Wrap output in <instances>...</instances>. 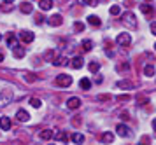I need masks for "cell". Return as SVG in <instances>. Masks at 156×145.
<instances>
[{"instance_id": "cell-20", "label": "cell", "mask_w": 156, "mask_h": 145, "mask_svg": "<svg viewBox=\"0 0 156 145\" xmlns=\"http://www.w3.org/2000/svg\"><path fill=\"white\" fill-rule=\"evenodd\" d=\"M53 65H56V67H63V65H69V60L63 58V56H60V58H55Z\"/></svg>"}, {"instance_id": "cell-21", "label": "cell", "mask_w": 156, "mask_h": 145, "mask_svg": "<svg viewBox=\"0 0 156 145\" xmlns=\"http://www.w3.org/2000/svg\"><path fill=\"white\" fill-rule=\"evenodd\" d=\"M72 142L77 143V145H81L83 142H84V136H83L81 133H74V135H72Z\"/></svg>"}, {"instance_id": "cell-4", "label": "cell", "mask_w": 156, "mask_h": 145, "mask_svg": "<svg viewBox=\"0 0 156 145\" xmlns=\"http://www.w3.org/2000/svg\"><path fill=\"white\" fill-rule=\"evenodd\" d=\"M12 96H14V95H12V91L11 89H4L2 93H0V105H2V107L7 105L9 102L12 100Z\"/></svg>"}, {"instance_id": "cell-33", "label": "cell", "mask_w": 156, "mask_h": 145, "mask_svg": "<svg viewBox=\"0 0 156 145\" xmlns=\"http://www.w3.org/2000/svg\"><path fill=\"white\" fill-rule=\"evenodd\" d=\"M149 143H151V136H147V135L140 136V145H149Z\"/></svg>"}, {"instance_id": "cell-6", "label": "cell", "mask_w": 156, "mask_h": 145, "mask_svg": "<svg viewBox=\"0 0 156 145\" xmlns=\"http://www.w3.org/2000/svg\"><path fill=\"white\" fill-rule=\"evenodd\" d=\"M62 23H63V18H62L60 14H53L49 19H48V25H49V26H60Z\"/></svg>"}, {"instance_id": "cell-10", "label": "cell", "mask_w": 156, "mask_h": 145, "mask_svg": "<svg viewBox=\"0 0 156 145\" xmlns=\"http://www.w3.org/2000/svg\"><path fill=\"white\" fill-rule=\"evenodd\" d=\"M16 119H18V121H20V123H27V121H28L30 119V114L27 110H18V114H16Z\"/></svg>"}, {"instance_id": "cell-16", "label": "cell", "mask_w": 156, "mask_h": 145, "mask_svg": "<svg viewBox=\"0 0 156 145\" xmlns=\"http://www.w3.org/2000/svg\"><path fill=\"white\" fill-rule=\"evenodd\" d=\"M7 46H9V47H12V49L18 46V39H16L14 33H9L7 35Z\"/></svg>"}, {"instance_id": "cell-22", "label": "cell", "mask_w": 156, "mask_h": 145, "mask_svg": "<svg viewBox=\"0 0 156 145\" xmlns=\"http://www.w3.org/2000/svg\"><path fill=\"white\" fill-rule=\"evenodd\" d=\"M144 75L153 77L154 75V67H153V65H146V67H144Z\"/></svg>"}, {"instance_id": "cell-36", "label": "cell", "mask_w": 156, "mask_h": 145, "mask_svg": "<svg viewBox=\"0 0 156 145\" xmlns=\"http://www.w3.org/2000/svg\"><path fill=\"white\" fill-rule=\"evenodd\" d=\"M42 21H44V18L41 16V14H37V16H35V23H37V25H41Z\"/></svg>"}, {"instance_id": "cell-35", "label": "cell", "mask_w": 156, "mask_h": 145, "mask_svg": "<svg viewBox=\"0 0 156 145\" xmlns=\"http://www.w3.org/2000/svg\"><path fill=\"white\" fill-rule=\"evenodd\" d=\"M98 100L100 102H107V100H111V96H109V95H100Z\"/></svg>"}, {"instance_id": "cell-38", "label": "cell", "mask_w": 156, "mask_h": 145, "mask_svg": "<svg viewBox=\"0 0 156 145\" xmlns=\"http://www.w3.org/2000/svg\"><path fill=\"white\" fill-rule=\"evenodd\" d=\"M118 100H121V102H125V100H130V96H128V95H123V96H118Z\"/></svg>"}, {"instance_id": "cell-46", "label": "cell", "mask_w": 156, "mask_h": 145, "mask_svg": "<svg viewBox=\"0 0 156 145\" xmlns=\"http://www.w3.org/2000/svg\"><path fill=\"white\" fill-rule=\"evenodd\" d=\"M0 39H2V35H0Z\"/></svg>"}, {"instance_id": "cell-17", "label": "cell", "mask_w": 156, "mask_h": 145, "mask_svg": "<svg viewBox=\"0 0 156 145\" xmlns=\"http://www.w3.org/2000/svg\"><path fill=\"white\" fill-rule=\"evenodd\" d=\"M79 86H81V89H84V91H88L90 89V88H91V81H90V79H81V81H79Z\"/></svg>"}, {"instance_id": "cell-15", "label": "cell", "mask_w": 156, "mask_h": 145, "mask_svg": "<svg viewBox=\"0 0 156 145\" xmlns=\"http://www.w3.org/2000/svg\"><path fill=\"white\" fill-rule=\"evenodd\" d=\"M39 7L41 11H49L53 7V0H39Z\"/></svg>"}, {"instance_id": "cell-39", "label": "cell", "mask_w": 156, "mask_h": 145, "mask_svg": "<svg viewBox=\"0 0 156 145\" xmlns=\"http://www.w3.org/2000/svg\"><path fill=\"white\" fill-rule=\"evenodd\" d=\"M151 32H153V35H156V23H151Z\"/></svg>"}, {"instance_id": "cell-25", "label": "cell", "mask_w": 156, "mask_h": 145, "mask_svg": "<svg viewBox=\"0 0 156 145\" xmlns=\"http://www.w3.org/2000/svg\"><path fill=\"white\" fill-rule=\"evenodd\" d=\"M55 56H56V51H53V49H49V51H46V54H44V58H46L48 61H55Z\"/></svg>"}, {"instance_id": "cell-9", "label": "cell", "mask_w": 156, "mask_h": 145, "mask_svg": "<svg viewBox=\"0 0 156 145\" xmlns=\"http://www.w3.org/2000/svg\"><path fill=\"white\" fill-rule=\"evenodd\" d=\"M70 65H72V68L79 70V68H83V65H84V60H83L81 56H74V58L70 60Z\"/></svg>"}, {"instance_id": "cell-23", "label": "cell", "mask_w": 156, "mask_h": 145, "mask_svg": "<svg viewBox=\"0 0 156 145\" xmlns=\"http://www.w3.org/2000/svg\"><path fill=\"white\" fill-rule=\"evenodd\" d=\"M88 68H90V72H91V74H97V72L100 70V63L98 61H91L90 65H88Z\"/></svg>"}, {"instance_id": "cell-41", "label": "cell", "mask_w": 156, "mask_h": 145, "mask_svg": "<svg viewBox=\"0 0 156 145\" xmlns=\"http://www.w3.org/2000/svg\"><path fill=\"white\" fill-rule=\"evenodd\" d=\"M153 129L156 131V119H153Z\"/></svg>"}, {"instance_id": "cell-13", "label": "cell", "mask_w": 156, "mask_h": 145, "mask_svg": "<svg viewBox=\"0 0 156 145\" xmlns=\"http://www.w3.org/2000/svg\"><path fill=\"white\" fill-rule=\"evenodd\" d=\"M100 140L104 142V143H112L114 142V133H111V131H105L102 136H100Z\"/></svg>"}, {"instance_id": "cell-27", "label": "cell", "mask_w": 156, "mask_h": 145, "mask_svg": "<svg viewBox=\"0 0 156 145\" xmlns=\"http://www.w3.org/2000/svg\"><path fill=\"white\" fill-rule=\"evenodd\" d=\"M109 12L112 14V16H118V14H121V7H119V5H111Z\"/></svg>"}, {"instance_id": "cell-7", "label": "cell", "mask_w": 156, "mask_h": 145, "mask_svg": "<svg viewBox=\"0 0 156 145\" xmlns=\"http://www.w3.org/2000/svg\"><path fill=\"white\" fill-rule=\"evenodd\" d=\"M67 107H69L70 110H74V109H79V107H81V98H77V96L69 98V102H67Z\"/></svg>"}, {"instance_id": "cell-32", "label": "cell", "mask_w": 156, "mask_h": 145, "mask_svg": "<svg viewBox=\"0 0 156 145\" xmlns=\"http://www.w3.org/2000/svg\"><path fill=\"white\" fill-rule=\"evenodd\" d=\"M81 5H95L97 4V0H77Z\"/></svg>"}, {"instance_id": "cell-29", "label": "cell", "mask_w": 156, "mask_h": 145, "mask_svg": "<svg viewBox=\"0 0 156 145\" xmlns=\"http://www.w3.org/2000/svg\"><path fill=\"white\" fill-rule=\"evenodd\" d=\"M132 86H133V84L130 82V81H119V82H118V88H132Z\"/></svg>"}, {"instance_id": "cell-24", "label": "cell", "mask_w": 156, "mask_h": 145, "mask_svg": "<svg viewBox=\"0 0 156 145\" xmlns=\"http://www.w3.org/2000/svg\"><path fill=\"white\" fill-rule=\"evenodd\" d=\"M53 136H55V133L51 131V129H44V131L41 133V138L42 140H51Z\"/></svg>"}, {"instance_id": "cell-8", "label": "cell", "mask_w": 156, "mask_h": 145, "mask_svg": "<svg viewBox=\"0 0 156 145\" xmlns=\"http://www.w3.org/2000/svg\"><path fill=\"white\" fill-rule=\"evenodd\" d=\"M116 131H118V135H119V136H123V138L130 136V128H128L126 124H118Z\"/></svg>"}, {"instance_id": "cell-37", "label": "cell", "mask_w": 156, "mask_h": 145, "mask_svg": "<svg viewBox=\"0 0 156 145\" xmlns=\"http://www.w3.org/2000/svg\"><path fill=\"white\" fill-rule=\"evenodd\" d=\"M128 67H130L128 63H123V65H119V67H118V70H126Z\"/></svg>"}, {"instance_id": "cell-19", "label": "cell", "mask_w": 156, "mask_h": 145, "mask_svg": "<svg viewBox=\"0 0 156 145\" xmlns=\"http://www.w3.org/2000/svg\"><path fill=\"white\" fill-rule=\"evenodd\" d=\"M140 11L146 14V16H153V12H154V11H153V7L149 5V4H142V5H140Z\"/></svg>"}, {"instance_id": "cell-11", "label": "cell", "mask_w": 156, "mask_h": 145, "mask_svg": "<svg viewBox=\"0 0 156 145\" xmlns=\"http://www.w3.org/2000/svg\"><path fill=\"white\" fill-rule=\"evenodd\" d=\"M0 129H2V131H9V129H11V119L0 117Z\"/></svg>"}, {"instance_id": "cell-14", "label": "cell", "mask_w": 156, "mask_h": 145, "mask_svg": "<svg viewBox=\"0 0 156 145\" xmlns=\"http://www.w3.org/2000/svg\"><path fill=\"white\" fill-rule=\"evenodd\" d=\"M12 54H14V58H18V60H21L23 56L27 54V51H25V47H20V46H16V47L12 49Z\"/></svg>"}, {"instance_id": "cell-3", "label": "cell", "mask_w": 156, "mask_h": 145, "mask_svg": "<svg viewBox=\"0 0 156 145\" xmlns=\"http://www.w3.org/2000/svg\"><path fill=\"white\" fill-rule=\"evenodd\" d=\"M116 42H118V46L126 47V46L132 44V35H130V33H119V35H118V39H116Z\"/></svg>"}, {"instance_id": "cell-2", "label": "cell", "mask_w": 156, "mask_h": 145, "mask_svg": "<svg viewBox=\"0 0 156 145\" xmlns=\"http://www.w3.org/2000/svg\"><path fill=\"white\" fill-rule=\"evenodd\" d=\"M55 84H56V86H60V88H69V86L72 84V77L67 75V74H62V75L56 77Z\"/></svg>"}, {"instance_id": "cell-18", "label": "cell", "mask_w": 156, "mask_h": 145, "mask_svg": "<svg viewBox=\"0 0 156 145\" xmlns=\"http://www.w3.org/2000/svg\"><path fill=\"white\" fill-rule=\"evenodd\" d=\"M88 23H90L91 26H100V25H102V21H100L98 16H88Z\"/></svg>"}, {"instance_id": "cell-44", "label": "cell", "mask_w": 156, "mask_h": 145, "mask_svg": "<svg viewBox=\"0 0 156 145\" xmlns=\"http://www.w3.org/2000/svg\"><path fill=\"white\" fill-rule=\"evenodd\" d=\"M154 51H156V44H154Z\"/></svg>"}, {"instance_id": "cell-5", "label": "cell", "mask_w": 156, "mask_h": 145, "mask_svg": "<svg viewBox=\"0 0 156 145\" xmlns=\"http://www.w3.org/2000/svg\"><path fill=\"white\" fill-rule=\"evenodd\" d=\"M20 39H21L25 44H30V42H34V39H35V35H34V32H28V30H23V32H20Z\"/></svg>"}, {"instance_id": "cell-40", "label": "cell", "mask_w": 156, "mask_h": 145, "mask_svg": "<svg viewBox=\"0 0 156 145\" xmlns=\"http://www.w3.org/2000/svg\"><path fill=\"white\" fill-rule=\"evenodd\" d=\"M121 119H125V121L130 119V117H128V112H121Z\"/></svg>"}, {"instance_id": "cell-43", "label": "cell", "mask_w": 156, "mask_h": 145, "mask_svg": "<svg viewBox=\"0 0 156 145\" xmlns=\"http://www.w3.org/2000/svg\"><path fill=\"white\" fill-rule=\"evenodd\" d=\"M4 2H7V4H11V2H14V0H4Z\"/></svg>"}, {"instance_id": "cell-26", "label": "cell", "mask_w": 156, "mask_h": 145, "mask_svg": "<svg viewBox=\"0 0 156 145\" xmlns=\"http://www.w3.org/2000/svg\"><path fill=\"white\" fill-rule=\"evenodd\" d=\"M56 140H58V142H63V143H65V142L69 140V136H67V133H65V131H60V133H56Z\"/></svg>"}, {"instance_id": "cell-28", "label": "cell", "mask_w": 156, "mask_h": 145, "mask_svg": "<svg viewBox=\"0 0 156 145\" xmlns=\"http://www.w3.org/2000/svg\"><path fill=\"white\" fill-rule=\"evenodd\" d=\"M83 49H84V51H91L93 49V42L91 40H83Z\"/></svg>"}, {"instance_id": "cell-12", "label": "cell", "mask_w": 156, "mask_h": 145, "mask_svg": "<svg viewBox=\"0 0 156 145\" xmlns=\"http://www.w3.org/2000/svg\"><path fill=\"white\" fill-rule=\"evenodd\" d=\"M20 11H21L23 14H30L34 11V7H32L30 2H21V4H20Z\"/></svg>"}, {"instance_id": "cell-31", "label": "cell", "mask_w": 156, "mask_h": 145, "mask_svg": "<svg viewBox=\"0 0 156 145\" xmlns=\"http://www.w3.org/2000/svg\"><path fill=\"white\" fill-rule=\"evenodd\" d=\"M30 103H32V107H35V109H39V107L42 105V102H41L39 98H32V100H30Z\"/></svg>"}, {"instance_id": "cell-30", "label": "cell", "mask_w": 156, "mask_h": 145, "mask_svg": "<svg viewBox=\"0 0 156 145\" xmlns=\"http://www.w3.org/2000/svg\"><path fill=\"white\" fill-rule=\"evenodd\" d=\"M74 30H76V32H83V30H84V25H83L81 21H76V23H74Z\"/></svg>"}, {"instance_id": "cell-34", "label": "cell", "mask_w": 156, "mask_h": 145, "mask_svg": "<svg viewBox=\"0 0 156 145\" xmlns=\"http://www.w3.org/2000/svg\"><path fill=\"white\" fill-rule=\"evenodd\" d=\"M35 79H37V77L34 75V74H27V75H25V81H27V82H34Z\"/></svg>"}, {"instance_id": "cell-1", "label": "cell", "mask_w": 156, "mask_h": 145, "mask_svg": "<svg viewBox=\"0 0 156 145\" xmlns=\"http://www.w3.org/2000/svg\"><path fill=\"white\" fill-rule=\"evenodd\" d=\"M123 25L128 28H137V18H135V14L132 11L123 14Z\"/></svg>"}, {"instance_id": "cell-42", "label": "cell", "mask_w": 156, "mask_h": 145, "mask_svg": "<svg viewBox=\"0 0 156 145\" xmlns=\"http://www.w3.org/2000/svg\"><path fill=\"white\" fill-rule=\"evenodd\" d=\"M4 61V54H2V53H0V63Z\"/></svg>"}, {"instance_id": "cell-45", "label": "cell", "mask_w": 156, "mask_h": 145, "mask_svg": "<svg viewBox=\"0 0 156 145\" xmlns=\"http://www.w3.org/2000/svg\"><path fill=\"white\" fill-rule=\"evenodd\" d=\"M146 2H151V0H146Z\"/></svg>"}]
</instances>
